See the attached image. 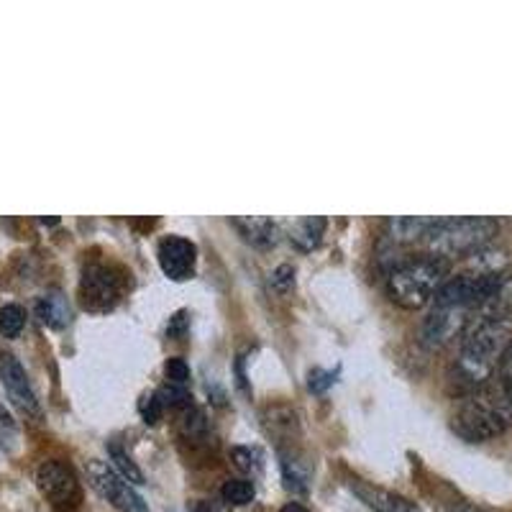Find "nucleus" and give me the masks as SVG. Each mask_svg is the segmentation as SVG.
Segmentation results:
<instances>
[{"instance_id": "obj_1", "label": "nucleus", "mask_w": 512, "mask_h": 512, "mask_svg": "<svg viewBox=\"0 0 512 512\" xmlns=\"http://www.w3.org/2000/svg\"><path fill=\"white\" fill-rule=\"evenodd\" d=\"M512 344V315L507 313H477L472 315L464 331L456 377L464 387L477 390L487 384L500 369V361Z\"/></svg>"}, {"instance_id": "obj_2", "label": "nucleus", "mask_w": 512, "mask_h": 512, "mask_svg": "<svg viewBox=\"0 0 512 512\" xmlns=\"http://www.w3.org/2000/svg\"><path fill=\"white\" fill-rule=\"evenodd\" d=\"M512 423V402L507 400L505 390L500 384H482L477 390H472L464 400L459 402V408L454 413V431L459 433L464 441L482 443L489 438L500 436L507 431V425Z\"/></svg>"}, {"instance_id": "obj_3", "label": "nucleus", "mask_w": 512, "mask_h": 512, "mask_svg": "<svg viewBox=\"0 0 512 512\" xmlns=\"http://www.w3.org/2000/svg\"><path fill=\"white\" fill-rule=\"evenodd\" d=\"M451 264L438 256H413L395 264L387 277V295L395 305L405 310H420L436 297L443 282L448 280Z\"/></svg>"}, {"instance_id": "obj_4", "label": "nucleus", "mask_w": 512, "mask_h": 512, "mask_svg": "<svg viewBox=\"0 0 512 512\" xmlns=\"http://www.w3.org/2000/svg\"><path fill=\"white\" fill-rule=\"evenodd\" d=\"M500 223L495 218L466 216V218H436L420 244L425 251L438 259H459V256H472L479 249L492 244Z\"/></svg>"}, {"instance_id": "obj_5", "label": "nucleus", "mask_w": 512, "mask_h": 512, "mask_svg": "<svg viewBox=\"0 0 512 512\" xmlns=\"http://www.w3.org/2000/svg\"><path fill=\"white\" fill-rule=\"evenodd\" d=\"M36 487L59 512H72L80 505V482L72 466L49 459L36 469Z\"/></svg>"}, {"instance_id": "obj_6", "label": "nucleus", "mask_w": 512, "mask_h": 512, "mask_svg": "<svg viewBox=\"0 0 512 512\" xmlns=\"http://www.w3.org/2000/svg\"><path fill=\"white\" fill-rule=\"evenodd\" d=\"M121 292L123 282L116 269L105 267V264H90V267H85L80 280L82 308L93 310V313L111 310L121 300Z\"/></svg>"}, {"instance_id": "obj_7", "label": "nucleus", "mask_w": 512, "mask_h": 512, "mask_svg": "<svg viewBox=\"0 0 512 512\" xmlns=\"http://www.w3.org/2000/svg\"><path fill=\"white\" fill-rule=\"evenodd\" d=\"M88 482L90 487L103 497L105 502H111L116 510L121 512H146V502L134 492V487L121 477V474L108 466L105 461L93 459L88 464Z\"/></svg>"}, {"instance_id": "obj_8", "label": "nucleus", "mask_w": 512, "mask_h": 512, "mask_svg": "<svg viewBox=\"0 0 512 512\" xmlns=\"http://www.w3.org/2000/svg\"><path fill=\"white\" fill-rule=\"evenodd\" d=\"M0 382L6 387L13 405H16L26 418H41V405L39 400H36V392L29 382V374H26V369L21 367V361H18L11 351H0Z\"/></svg>"}, {"instance_id": "obj_9", "label": "nucleus", "mask_w": 512, "mask_h": 512, "mask_svg": "<svg viewBox=\"0 0 512 512\" xmlns=\"http://www.w3.org/2000/svg\"><path fill=\"white\" fill-rule=\"evenodd\" d=\"M472 315V310L433 305V310L428 313V318L423 323V344L428 349H441V346L451 344L456 336H464Z\"/></svg>"}, {"instance_id": "obj_10", "label": "nucleus", "mask_w": 512, "mask_h": 512, "mask_svg": "<svg viewBox=\"0 0 512 512\" xmlns=\"http://www.w3.org/2000/svg\"><path fill=\"white\" fill-rule=\"evenodd\" d=\"M195 262H198V249H195L192 241L180 239V236H169V239L159 244V264H162L169 280L182 282L192 277Z\"/></svg>"}, {"instance_id": "obj_11", "label": "nucleus", "mask_w": 512, "mask_h": 512, "mask_svg": "<svg viewBox=\"0 0 512 512\" xmlns=\"http://www.w3.org/2000/svg\"><path fill=\"white\" fill-rule=\"evenodd\" d=\"M351 489L374 512H415V505L408 497L395 495L390 489L374 487V484L364 482V479H351Z\"/></svg>"}, {"instance_id": "obj_12", "label": "nucleus", "mask_w": 512, "mask_h": 512, "mask_svg": "<svg viewBox=\"0 0 512 512\" xmlns=\"http://www.w3.org/2000/svg\"><path fill=\"white\" fill-rule=\"evenodd\" d=\"M233 228L249 241L251 246H259V249H269V246L277 244V236H280V228L272 218L262 216H246V218H231Z\"/></svg>"}, {"instance_id": "obj_13", "label": "nucleus", "mask_w": 512, "mask_h": 512, "mask_svg": "<svg viewBox=\"0 0 512 512\" xmlns=\"http://www.w3.org/2000/svg\"><path fill=\"white\" fill-rule=\"evenodd\" d=\"M36 318L44 323L52 331H62V328L70 326L72 320V308L67 303V297L62 292H47L36 300Z\"/></svg>"}, {"instance_id": "obj_14", "label": "nucleus", "mask_w": 512, "mask_h": 512, "mask_svg": "<svg viewBox=\"0 0 512 512\" xmlns=\"http://www.w3.org/2000/svg\"><path fill=\"white\" fill-rule=\"evenodd\" d=\"M326 228H328V221L323 216L297 218V221H292L287 236H290L292 246H297L300 251H313L315 246L323 241V233H326Z\"/></svg>"}, {"instance_id": "obj_15", "label": "nucleus", "mask_w": 512, "mask_h": 512, "mask_svg": "<svg viewBox=\"0 0 512 512\" xmlns=\"http://www.w3.org/2000/svg\"><path fill=\"white\" fill-rule=\"evenodd\" d=\"M436 223V218H423V216H402V218H390L387 221V236H390L395 244H415V241H423V236L428 233V228Z\"/></svg>"}, {"instance_id": "obj_16", "label": "nucleus", "mask_w": 512, "mask_h": 512, "mask_svg": "<svg viewBox=\"0 0 512 512\" xmlns=\"http://www.w3.org/2000/svg\"><path fill=\"white\" fill-rule=\"evenodd\" d=\"M282 474H285V487L290 489V492H297V495L308 492L310 472L305 469L303 461L295 459V456L282 454Z\"/></svg>"}, {"instance_id": "obj_17", "label": "nucleus", "mask_w": 512, "mask_h": 512, "mask_svg": "<svg viewBox=\"0 0 512 512\" xmlns=\"http://www.w3.org/2000/svg\"><path fill=\"white\" fill-rule=\"evenodd\" d=\"M108 454H111V461H113V466H116V472L121 474L128 484H144V474H141V469L134 464V459H131V456H128L121 446L111 443V446H108Z\"/></svg>"}, {"instance_id": "obj_18", "label": "nucleus", "mask_w": 512, "mask_h": 512, "mask_svg": "<svg viewBox=\"0 0 512 512\" xmlns=\"http://www.w3.org/2000/svg\"><path fill=\"white\" fill-rule=\"evenodd\" d=\"M26 328V310L16 303H8L0 308V333L6 338L21 336Z\"/></svg>"}, {"instance_id": "obj_19", "label": "nucleus", "mask_w": 512, "mask_h": 512, "mask_svg": "<svg viewBox=\"0 0 512 512\" xmlns=\"http://www.w3.org/2000/svg\"><path fill=\"white\" fill-rule=\"evenodd\" d=\"M221 497L228 505H249L256 497V489L249 479H228L221 489Z\"/></svg>"}, {"instance_id": "obj_20", "label": "nucleus", "mask_w": 512, "mask_h": 512, "mask_svg": "<svg viewBox=\"0 0 512 512\" xmlns=\"http://www.w3.org/2000/svg\"><path fill=\"white\" fill-rule=\"evenodd\" d=\"M159 400H162L164 408H190V392L185 390V387H180V384H169L167 387H162V390L157 392Z\"/></svg>"}, {"instance_id": "obj_21", "label": "nucleus", "mask_w": 512, "mask_h": 512, "mask_svg": "<svg viewBox=\"0 0 512 512\" xmlns=\"http://www.w3.org/2000/svg\"><path fill=\"white\" fill-rule=\"evenodd\" d=\"M269 287H272L277 295H287V292L295 287V269H292L290 264H280V267L269 274Z\"/></svg>"}, {"instance_id": "obj_22", "label": "nucleus", "mask_w": 512, "mask_h": 512, "mask_svg": "<svg viewBox=\"0 0 512 512\" xmlns=\"http://www.w3.org/2000/svg\"><path fill=\"white\" fill-rule=\"evenodd\" d=\"M18 441V425L13 420V415L8 413L6 405H0V446L11 451Z\"/></svg>"}, {"instance_id": "obj_23", "label": "nucleus", "mask_w": 512, "mask_h": 512, "mask_svg": "<svg viewBox=\"0 0 512 512\" xmlns=\"http://www.w3.org/2000/svg\"><path fill=\"white\" fill-rule=\"evenodd\" d=\"M139 413L149 425L159 423V418H162V413H164V405H162V400H159L157 392H149V395L141 397Z\"/></svg>"}, {"instance_id": "obj_24", "label": "nucleus", "mask_w": 512, "mask_h": 512, "mask_svg": "<svg viewBox=\"0 0 512 512\" xmlns=\"http://www.w3.org/2000/svg\"><path fill=\"white\" fill-rule=\"evenodd\" d=\"M233 461H236V466H239L241 472H256L259 469V459H262V454L256 451V448H244V446H236L231 451Z\"/></svg>"}, {"instance_id": "obj_25", "label": "nucleus", "mask_w": 512, "mask_h": 512, "mask_svg": "<svg viewBox=\"0 0 512 512\" xmlns=\"http://www.w3.org/2000/svg\"><path fill=\"white\" fill-rule=\"evenodd\" d=\"M164 374H167L169 384H180V387H185V384L190 382V367H187L182 359H169L167 364H164Z\"/></svg>"}, {"instance_id": "obj_26", "label": "nucleus", "mask_w": 512, "mask_h": 512, "mask_svg": "<svg viewBox=\"0 0 512 512\" xmlns=\"http://www.w3.org/2000/svg\"><path fill=\"white\" fill-rule=\"evenodd\" d=\"M500 387L505 390L507 400L512 402V344L500 361Z\"/></svg>"}, {"instance_id": "obj_27", "label": "nucleus", "mask_w": 512, "mask_h": 512, "mask_svg": "<svg viewBox=\"0 0 512 512\" xmlns=\"http://www.w3.org/2000/svg\"><path fill=\"white\" fill-rule=\"evenodd\" d=\"M333 384V372H323V369H313L308 377V387L313 392H326Z\"/></svg>"}, {"instance_id": "obj_28", "label": "nucleus", "mask_w": 512, "mask_h": 512, "mask_svg": "<svg viewBox=\"0 0 512 512\" xmlns=\"http://www.w3.org/2000/svg\"><path fill=\"white\" fill-rule=\"evenodd\" d=\"M228 502L223 500V502H218V500H205V502H200L198 507H195V512H228Z\"/></svg>"}, {"instance_id": "obj_29", "label": "nucleus", "mask_w": 512, "mask_h": 512, "mask_svg": "<svg viewBox=\"0 0 512 512\" xmlns=\"http://www.w3.org/2000/svg\"><path fill=\"white\" fill-rule=\"evenodd\" d=\"M280 512H308V510H305L303 505H297V502H290V505H285V507H282Z\"/></svg>"}, {"instance_id": "obj_30", "label": "nucleus", "mask_w": 512, "mask_h": 512, "mask_svg": "<svg viewBox=\"0 0 512 512\" xmlns=\"http://www.w3.org/2000/svg\"><path fill=\"white\" fill-rule=\"evenodd\" d=\"M451 512H484V510H479V507H472V505H456Z\"/></svg>"}]
</instances>
